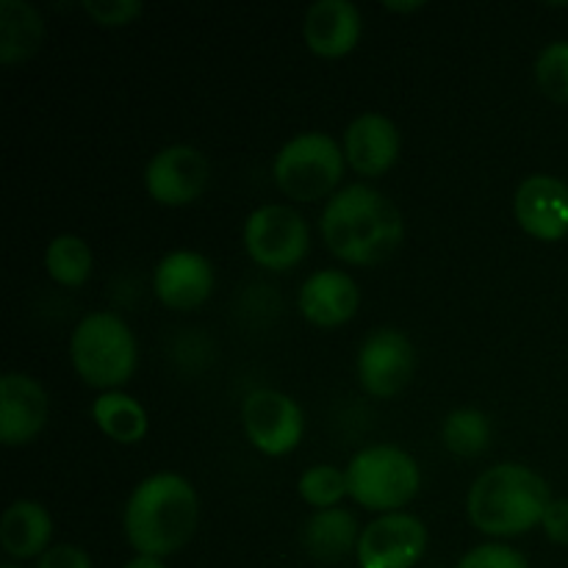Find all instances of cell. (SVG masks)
<instances>
[{
    "instance_id": "cell-9",
    "label": "cell",
    "mask_w": 568,
    "mask_h": 568,
    "mask_svg": "<svg viewBox=\"0 0 568 568\" xmlns=\"http://www.w3.org/2000/svg\"><path fill=\"white\" fill-rule=\"evenodd\" d=\"M355 369L366 394L377 399L397 397L416 372L414 342L397 327L372 331L355 355Z\"/></svg>"
},
{
    "instance_id": "cell-18",
    "label": "cell",
    "mask_w": 568,
    "mask_h": 568,
    "mask_svg": "<svg viewBox=\"0 0 568 568\" xmlns=\"http://www.w3.org/2000/svg\"><path fill=\"white\" fill-rule=\"evenodd\" d=\"M53 538V519L48 508L33 499H17L3 510L0 519V547L9 558L31 560L42 558Z\"/></svg>"
},
{
    "instance_id": "cell-28",
    "label": "cell",
    "mask_w": 568,
    "mask_h": 568,
    "mask_svg": "<svg viewBox=\"0 0 568 568\" xmlns=\"http://www.w3.org/2000/svg\"><path fill=\"white\" fill-rule=\"evenodd\" d=\"M37 568H94V566L87 549L75 547V544H55V547H50L48 552L37 560Z\"/></svg>"
},
{
    "instance_id": "cell-12",
    "label": "cell",
    "mask_w": 568,
    "mask_h": 568,
    "mask_svg": "<svg viewBox=\"0 0 568 568\" xmlns=\"http://www.w3.org/2000/svg\"><path fill=\"white\" fill-rule=\"evenodd\" d=\"M516 222L538 242H560L568 236V183L538 172L521 181L514 197Z\"/></svg>"
},
{
    "instance_id": "cell-3",
    "label": "cell",
    "mask_w": 568,
    "mask_h": 568,
    "mask_svg": "<svg viewBox=\"0 0 568 568\" xmlns=\"http://www.w3.org/2000/svg\"><path fill=\"white\" fill-rule=\"evenodd\" d=\"M552 505L549 483L521 464H499L483 471L469 488L466 514L491 538H519L541 525Z\"/></svg>"
},
{
    "instance_id": "cell-10",
    "label": "cell",
    "mask_w": 568,
    "mask_h": 568,
    "mask_svg": "<svg viewBox=\"0 0 568 568\" xmlns=\"http://www.w3.org/2000/svg\"><path fill=\"white\" fill-rule=\"evenodd\" d=\"M427 552V527L419 516L383 514L361 530L358 558L361 568H414Z\"/></svg>"
},
{
    "instance_id": "cell-4",
    "label": "cell",
    "mask_w": 568,
    "mask_h": 568,
    "mask_svg": "<svg viewBox=\"0 0 568 568\" xmlns=\"http://www.w3.org/2000/svg\"><path fill=\"white\" fill-rule=\"evenodd\" d=\"M70 358L78 377L100 392H116L133 377L139 364L136 336L122 316L94 311L75 325L70 338Z\"/></svg>"
},
{
    "instance_id": "cell-2",
    "label": "cell",
    "mask_w": 568,
    "mask_h": 568,
    "mask_svg": "<svg viewBox=\"0 0 568 568\" xmlns=\"http://www.w3.org/2000/svg\"><path fill=\"white\" fill-rule=\"evenodd\" d=\"M200 525V497L186 477L175 471L150 475L128 497L125 538L139 555L170 558L186 547Z\"/></svg>"
},
{
    "instance_id": "cell-7",
    "label": "cell",
    "mask_w": 568,
    "mask_h": 568,
    "mask_svg": "<svg viewBox=\"0 0 568 568\" xmlns=\"http://www.w3.org/2000/svg\"><path fill=\"white\" fill-rule=\"evenodd\" d=\"M308 247V222L288 205H261L244 222V250L270 272H286L303 264Z\"/></svg>"
},
{
    "instance_id": "cell-25",
    "label": "cell",
    "mask_w": 568,
    "mask_h": 568,
    "mask_svg": "<svg viewBox=\"0 0 568 568\" xmlns=\"http://www.w3.org/2000/svg\"><path fill=\"white\" fill-rule=\"evenodd\" d=\"M536 83L549 100L568 103V42L547 44L536 59Z\"/></svg>"
},
{
    "instance_id": "cell-20",
    "label": "cell",
    "mask_w": 568,
    "mask_h": 568,
    "mask_svg": "<svg viewBox=\"0 0 568 568\" xmlns=\"http://www.w3.org/2000/svg\"><path fill=\"white\" fill-rule=\"evenodd\" d=\"M44 42V20L26 0H0V64L33 59Z\"/></svg>"
},
{
    "instance_id": "cell-5",
    "label": "cell",
    "mask_w": 568,
    "mask_h": 568,
    "mask_svg": "<svg viewBox=\"0 0 568 568\" xmlns=\"http://www.w3.org/2000/svg\"><path fill=\"white\" fill-rule=\"evenodd\" d=\"M349 497L366 510L397 514L416 499L422 469L416 458L392 444H372L358 449L347 464Z\"/></svg>"
},
{
    "instance_id": "cell-32",
    "label": "cell",
    "mask_w": 568,
    "mask_h": 568,
    "mask_svg": "<svg viewBox=\"0 0 568 568\" xmlns=\"http://www.w3.org/2000/svg\"><path fill=\"white\" fill-rule=\"evenodd\" d=\"M0 568H20V566H17V564H3Z\"/></svg>"
},
{
    "instance_id": "cell-24",
    "label": "cell",
    "mask_w": 568,
    "mask_h": 568,
    "mask_svg": "<svg viewBox=\"0 0 568 568\" xmlns=\"http://www.w3.org/2000/svg\"><path fill=\"white\" fill-rule=\"evenodd\" d=\"M297 491L300 497H303V503L311 505V508H338V503H342L344 497H349L347 471L336 469V466L331 464L311 466V469H305L303 477H300Z\"/></svg>"
},
{
    "instance_id": "cell-8",
    "label": "cell",
    "mask_w": 568,
    "mask_h": 568,
    "mask_svg": "<svg viewBox=\"0 0 568 568\" xmlns=\"http://www.w3.org/2000/svg\"><path fill=\"white\" fill-rule=\"evenodd\" d=\"M242 425L250 444L270 458L294 453L303 442V408L288 394L275 388H255L242 403Z\"/></svg>"
},
{
    "instance_id": "cell-17",
    "label": "cell",
    "mask_w": 568,
    "mask_h": 568,
    "mask_svg": "<svg viewBox=\"0 0 568 568\" xmlns=\"http://www.w3.org/2000/svg\"><path fill=\"white\" fill-rule=\"evenodd\" d=\"M300 311L316 327H342L361 308V288L347 272L320 270L300 288Z\"/></svg>"
},
{
    "instance_id": "cell-27",
    "label": "cell",
    "mask_w": 568,
    "mask_h": 568,
    "mask_svg": "<svg viewBox=\"0 0 568 568\" xmlns=\"http://www.w3.org/2000/svg\"><path fill=\"white\" fill-rule=\"evenodd\" d=\"M81 9L98 26L122 28L131 26V22H136L142 17L144 3H139V0H87V3H81Z\"/></svg>"
},
{
    "instance_id": "cell-15",
    "label": "cell",
    "mask_w": 568,
    "mask_h": 568,
    "mask_svg": "<svg viewBox=\"0 0 568 568\" xmlns=\"http://www.w3.org/2000/svg\"><path fill=\"white\" fill-rule=\"evenodd\" d=\"M399 150H403V133L397 122L375 111L355 116L344 133L347 164L364 178L386 175L399 161Z\"/></svg>"
},
{
    "instance_id": "cell-14",
    "label": "cell",
    "mask_w": 568,
    "mask_h": 568,
    "mask_svg": "<svg viewBox=\"0 0 568 568\" xmlns=\"http://www.w3.org/2000/svg\"><path fill=\"white\" fill-rule=\"evenodd\" d=\"M214 266L194 250L164 255L153 272L155 297L172 311H194L214 292Z\"/></svg>"
},
{
    "instance_id": "cell-11",
    "label": "cell",
    "mask_w": 568,
    "mask_h": 568,
    "mask_svg": "<svg viewBox=\"0 0 568 568\" xmlns=\"http://www.w3.org/2000/svg\"><path fill=\"white\" fill-rule=\"evenodd\" d=\"M211 178L209 159L192 144H170L148 161L144 189L166 209L192 205L205 192Z\"/></svg>"
},
{
    "instance_id": "cell-26",
    "label": "cell",
    "mask_w": 568,
    "mask_h": 568,
    "mask_svg": "<svg viewBox=\"0 0 568 568\" xmlns=\"http://www.w3.org/2000/svg\"><path fill=\"white\" fill-rule=\"evenodd\" d=\"M458 568H530V564L508 544H480L458 560Z\"/></svg>"
},
{
    "instance_id": "cell-30",
    "label": "cell",
    "mask_w": 568,
    "mask_h": 568,
    "mask_svg": "<svg viewBox=\"0 0 568 568\" xmlns=\"http://www.w3.org/2000/svg\"><path fill=\"white\" fill-rule=\"evenodd\" d=\"M122 568H166V564L159 558H148V555H136V558L128 560Z\"/></svg>"
},
{
    "instance_id": "cell-22",
    "label": "cell",
    "mask_w": 568,
    "mask_h": 568,
    "mask_svg": "<svg viewBox=\"0 0 568 568\" xmlns=\"http://www.w3.org/2000/svg\"><path fill=\"white\" fill-rule=\"evenodd\" d=\"M44 270L59 286L81 288L94 270L92 247L75 233H61L44 250Z\"/></svg>"
},
{
    "instance_id": "cell-31",
    "label": "cell",
    "mask_w": 568,
    "mask_h": 568,
    "mask_svg": "<svg viewBox=\"0 0 568 568\" xmlns=\"http://www.w3.org/2000/svg\"><path fill=\"white\" fill-rule=\"evenodd\" d=\"M386 9L397 11V14H408V11L425 9V3H419V0H416V3H386Z\"/></svg>"
},
{
    "instance_id": "cell-29",
    "label": "cell",
    "mask_w": 568,
    "mask_h": 568,
    "mask_svg": "<svg viewBox=\"0 0 568 568\" xmlns=\"http://www.w3.org/2000/svg\"><path fill=\"white\" fill-rule=\"evenodd\" d=\"M544 532L558 547H568V499H552L541 521Z\"/></svg>"
},
{
    "instance_id": "cell-6",
    "label": "cell",
    "mask_w": 568,
    "mask_h": 568,
    "mask_svg": "<svg viewBox=\"0 0 568 568\" xmlns=\"http://www.w3.org/2000/svg\"><path fill=\"white\" fill-rule=\"evenodd\" d=\"M347 155L338 148L336 139L322 131L297 133L288 139L275 155V183L288 200L297 203H316L336 194V186L344 178Z\"/></svg>"
},
{
    "instance_id": "cell-13",
    "label": "cell",
    "mask_w": 568,
    "mask_h": 568,
    "mask_svg": "<svg viewBox=\"0 0 568 568\" xmlns=\"http://www.w3.org/2000/svg\"><path fill=\"white\" fill-rule=\"evenodd\" d=\"M50 403L42 383L22 372H9L0 381V442L26 447L48 425Z\"/></svg>"
},
{
    "instance_id": "cell-21",
    "label": "cell",
    "mask_w": 568,
    "mask_h": 568,
    "mask_svg": "<svg viewBox=\"0 0 568 568\" xmlns=\"http://www.w3.org/2000/svg\"><path fill=\"white\" fill-rule=\"evenodd\" d=\"M94 425L116 444H139L148 436V410L139 399L122 392H105L92 405Z\"/></svg>"
},
{
    "instance_id": "cell-1",
    "label": "cell",
    "mask_w": 568,
    "mask_h": 568,
    "mask_svg": "<svg viewBox=\"0 0 568 568\" xmlns=\"http://www.w3.org/2000/svg\"><path fill=\"white\" fill-rule=\"evenodd\" d=\"M322 239L338 261L377 266L392 258L405 236L397 205L366 183H353L327 200L320 220Z\"/></svg>"
},
{
    "instance_id": "cell-19",
    "label": "cell",
    "mask_w": 568,
    "mask_h": 568,
    "mask_svg": "<svg viewBox=\"0 0 568 568\" xmlns=\"http://www.w3.org/2000/svg\"><path fill=\"white\" fill-rule=\"evenodd\" d=\"M361 527L353 510L327 508L311 514L305 521L303 544L305 552L320 564H342L358 549Z\"/></svg>"
},
{
    "instance_id": "cell-16",
    "label": "cell",
    "mask_w": 568,
    "mask_h": 568,
    "mask_svg": "<svg viewBox=\"0 0 568 568\" xmlns=\"http://www.w3.org/2000/svg\"><path fill=\"white\" fill-rule=\"evenodd\" d=\"M364 20L358 6L349 0H320L305 11V44L320 59H344L361 42Z\"/></svg>"
},
{
    "instance_id": "cell-23",
    "label": "cell",
    "mask_w": 568,
    "mask_h": 568,
    "mask_svg": "<svg viewBox=\"0 0 568 568\" xmlns=\"http://www.w3.org/2000/svg\"><path fill=\"white\" fill-rule=\"evenodd\" d=\"M442 444L458 458H477L491 444V419L477 408H458L444 419Z\"/></svg>"
}]
</instances>
